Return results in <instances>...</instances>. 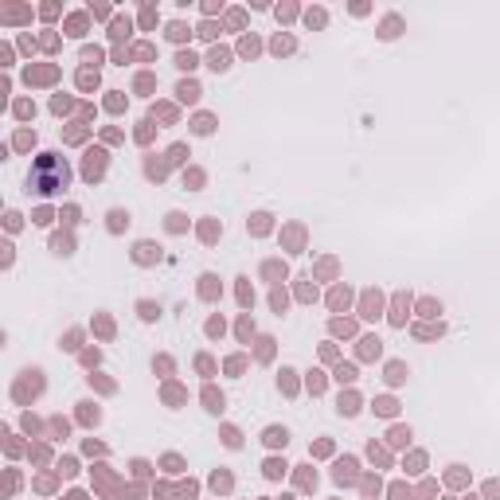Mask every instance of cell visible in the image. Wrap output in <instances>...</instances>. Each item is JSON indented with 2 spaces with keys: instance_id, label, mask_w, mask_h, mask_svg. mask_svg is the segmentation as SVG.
I'll use <instances>...</instances> for the list:
<instances>
[{
  "instance_id": "277c9868",
  "label": "cell",
  "mask_w": 500,
  "mask_h": 500,
  "mask_svg": "<svg viewBox=\"0 0 500 500\" xmlns=\"http://www.w3.org/2000/svg\"><path fill=\"white\" fill-rule=\"evenodd\" d=\"M211 67H215V70H227L231 63H227V55H223V51H215V55H211Z\"/></svg>"
},
{
  "instance_id": "6da1fadb",
  "label": "cell",
  "mask_w": 500,
  "mask_h": 500,
  "mask_svg": "<svg viewBox=\"0 0 500 500\" xmlns=\"http://www.w3.org/2000/svg\"><path fill=\"white\" fill-rule=\"evenodd\" d=\"M51 184H67V168H59L55 153H47L43 160H39V168H35L32 176H28V192H55Z\"/></svg>"
},
{
  "instance_id": "3957f363",
  "label": "cell",
  "mask_w": 500,
  "mask_h": 500,
  "mask_svg": "<svg viewBox=\"0 0 500 500\" xmlns=\"http://www.w3.org/2000/svg\"><path fill=\"white\" fill-rule=\"evenodd\" d=\"M180 98H184V102H196V98H200V86H196V82H184V86H180Z\"/></svg>"
},
{
  "instance_id": "7a4b0ae2",
  "label": "cell",
  "mask_w": 500,
  "mask_h": 500,
  "mask_svg": "<svg viewBox=\"0 0 500 500\" xmlns=\"http://www.w3.org/2000/svg\"><path fill=\"white\" fill-rule=\"evenodd\" d=\"M266 442H270V445H285V442H289V434L274 426V430H266Z\"/></svg>"
}]
</instances>
